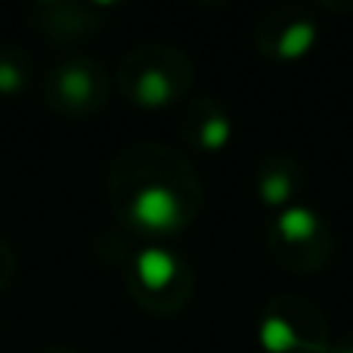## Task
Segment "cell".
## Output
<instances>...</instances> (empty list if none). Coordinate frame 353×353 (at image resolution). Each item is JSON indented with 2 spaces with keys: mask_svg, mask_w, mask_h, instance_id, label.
I'll return each instance as SVG.
<instances>
[{
  "mask_svg": "<svg viewBox=\"0 0 353 353\" xmlns=\"http://www.w3.org/2000/svg\"><path fill=\"white\" fill-rule=\"evenodd\" d=\"M130 214L140 226L146 230H159V232H168L180 223V199L171 192L168 186L161 183H149L137 192L134 205H130Z\"/></svg>",
  "mask_w": 353,
  "mask_h": 353,
  "instance_id": "1",
  "label": "cell"
},
{
  "mask_svg": "<svg viewBox=\"0 0 353 353\" xmlns=\"http://www.w3.org/2000/svg\"><path fill=\"white\" fill-rule=\"evenodd\" d=\"M176 261L165 248H146L137 254V279L149 288V292H161L174 282Z\"/></svg>",
  "mask_w": 353,
  "mask_h": 353,
  "instance_id": "2",
  "label": "cell"
},
{
  "mask_svg": "<svg viewBox=\"0 0 353 353\" xmlns=\"http://www.w3.org/2000/svg\"><path fill=\"white\" fill-rule=\"evenodd\" d=\"M257 338H261V344L267 353H288L294 344H298V335H294L292 323H285V319H279V316L263 319Z\"/></svg>",
  "mask_w": 353,
  "mask_h": 353,
  "instance_id": "3",
  "label": "cell"
},
{
  "mask_svg": "<svg viewBox=\"0 0 353 353\" xmlns=\"http://www.w3.org/2000/svg\"><path fill=\"white\" fill-rule=\"evenodd\" d=\"M313 41H316V25L313 22H294L285 28L279 41V56L282 59H301V56L310 53Z\"/></svg>",
  "mask_w": 353,
  "mask_h": 353,
  "instance_id": "4",
  "label": "cell"
},
{
  "mask_svg": "<svg viewBox=\"0 0 353 353\" xmlns=\"http://www.w3.org/2000/svg\"><path fill=\"white\" fill-rule=\"evenodd\" d=\"M316 214L307 211V208H285L279 214V232L288 242H304L316 232Z\"/></svg>",
  "mask_w": 353,
  "mask_h": 353,
  "instance_id": "5",
  "label": "cell"
},
{
  "mask_svg": "<svg viewBox=\"0 0 353 353\" xmlns=\"http://www.w3.org/2000/svg\"><path fill=\"white\" fill-rule=\"evenodd\" d=\"M140 103L143 105H165L171 99V84L161 72H146L140 78Z\"/></svg>",
  "mask_w": 353,
  "mask_h": 353,
  "instance_id": "6",
  "label": "cell"
},
{
  "mask_svg": "<svg viewBox=\"0 0 353 353\" xmlns=\"http://www.w3.org/2000/svg\"><path fill=\"white\" fill-rule=\"evenodd\" d=\"M226 140H230V121H223V118H214V121H208L205 130H201V143H205L208 149L226 146Z\"/></svg>",
  "mask_w": 353,
  "mask_h": 353,
  "instance_id": "7",
  "label": "cell"
},
{
  "mask_svg": "<svg viewBox=\"0 0 353 353\" xmlns=\"http://www.w3.org/2000/svg\"><path fill=\"white\" fill-rule=\"evenodd\" d=\"M285 199H288V180L285 176H270L263 183V201L267 205H282Z\"/></svg>",
  "mask_w": 353,
  "mask_h": 353,
  "instance_id": "8",
  "label": "cell"
},
{
  "mask_svg": "<svg viewBox=\"0 0 353 353\" xmlns=\"http://www.w3.org/2000/svg\"><path fill=\"white\" fill-rule=\"evenodd\" d=\"M19 84H22V74H19L12 65L0 62V90H3V93H12Z\"/></svg>",
  "mask_w": 353,
  "mask_h": 353,
  "instance_id": "9",
  "label": "cell"
},
{
  "mask_svg": "<svg viewBox=\"0 0 353 353\" xmlns=\"http://www.w3.org/2000/svg\"><path fill=\"white\" fill-rule=\"evenodd\" d=\"M65 90L68 93H72V90L87 93V78H81V74H74V78H72V74H68V78H65Z\"/></svg>",
  "mask_w": 353,
  "mask_h": 353,
  "instance_id": "10",
  "label": "cell"
},
{
  "mask_svg": "<svg viewBox=\"0 0 353 353\" xmlns=\"http://www.w3.org/2000/svg\"><path fill=\"white\" fill-rule=\"evenodd\" d=\"M347 353H353V350H347Z\"/></svg>",
  "mask_w": 353,
  "mask_h": 353,
  "instance_id": "11",
  "label": "cell"
}]
</instances>
